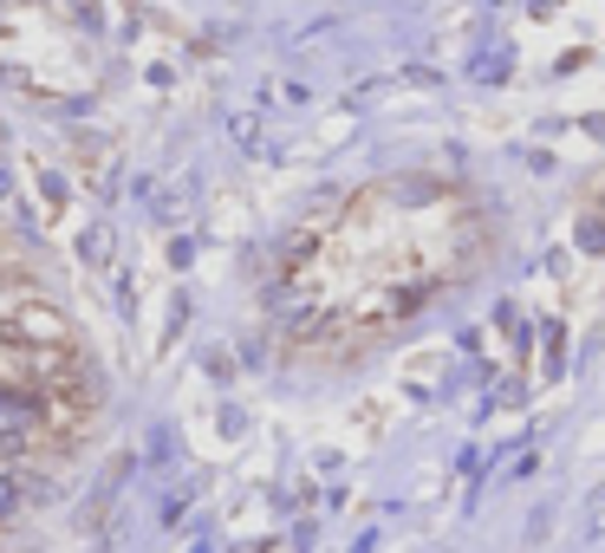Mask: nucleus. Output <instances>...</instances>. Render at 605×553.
I'll return each mask as SVG.
<instances>
[{
    "mask_svg": "<svg viewBox=\"0 0 605 553\" xmlns=\"http://www.w3.org/2000/svg\"><path fill=\"white\" fill-rule=\"evenodd\" d=\"M13 508H20V482H13V476H0V521H7Z\"/></svg>",
    "mask_w": 605,
    "mask_h": 553,
    "instance_id": "1",
    "label": "nucleus"
},
{
    "mask_svg": "<svg viewBox=\"0 0 605 553\" xmlns=\"http://www.w3.org/2000/svg\"><path fill=\"white\" fill-rule=\"evenodd\" d=\"M78 248H85V254H91V261H98V254H111V235H105V228H91V235H85V241H78Z\"/></svg>",
    "mask_w": 605,
    "mask_h": 553,
    "instance_id": "2",
    "label": "nucleus"
}]
</instances>
